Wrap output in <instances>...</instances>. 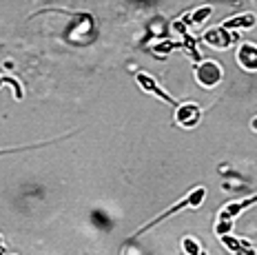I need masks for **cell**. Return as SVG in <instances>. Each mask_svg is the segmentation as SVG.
Returning a JSON list of instances; mask_svg holds the SVG:
<instances>
[{"label": "cell", "instance_id": "1", "mask_svg": "<svg viewBox=\"0 0 257 255\" xmlns=\"http://www.w3.org/2000/svg\"><path fill=\"white\" fill-rule=\"evenodd\" d=\"M206 200V187H193L189 193L184 195L180 202H175L171 209H167L164 213H160L158 217H153L149 224H144V226H140V231L136 233L133 237H138V235H142V233H147L149 228H153L155 224H160L162 220H167V217H171V215H175V213H180V211H184V209H197V206H202V202Z\"/></svg>", "mask_w": 257, "mask_h": 255}, {"label": "cell", "instance_id": "2", "mask_svg": "<svg viewBox=\"0 0 257 255\" xmlns=\"http://www.w3.org/2000/svg\"><path fill=\"white\" fill-rule=\"evenodd\" d=\"M257 204V195L253 198H246V200H231L219 209V215H217V224H215V233L217 235H224V233H231L233 231V222L235 217L242 215L244 209Z\"/></svg>", "mask_w": 257, "mask_h": 255}, {"label": "cell", "instance_id": "3", "mask_svg": "<svg viewBox=\"0 0 257 255\" xmlns=\"http://www.w3.org/2000/svg\"><path fill=\"white\" fill-rule=\"evenodd\" d=\"M224 80V67L215 60H200L195 67V82L202 89H215Z\"/></svg>", "mask_w": 257, "mask_h": 255}, {"label": "cell", "instance_id": "4", "mask_svg": "<svg viewBox=\"0 0 257 255\" xmlns=\"http://www.w3.org/2000/svg\"><path fill=\"white\" fill-rule=\"evenodd\" d=\"M173 120L182 129H193V126H197L202 120V107L197 102H178Z\"/></svg>", "mask_w": 257, "mask_h": 255}, {"label": "cell", "instance_id": "5", "mask_svg": "<svg viewBox=\"0 0 257 255\" xmlns=\"http://www.w3.org/2000/svg\"><path fill=\"white\" fill-rule=\"evenodd\" d=\"M136 82L140 84V89H142V91H147V93L155 95V98L164 100V102H169L171 107H178V100H175L171 93L164 91V89L158 84V80H155L153 76H149L147 71H138V73H136Z\"/></svg>", "mask_w": 257, "mask_h": 255}, {"label": "cell", "instance_id": "6", "mask_svg": "<svg viewBox=\"0 0 257 255\" xmlns=\"http://www.w3.org/2000/svg\"><path fill=\"white\" fill-rule=\"evenodd\" d=\"M235 38H237V34H231L226 27H211L206 31L204 36H202V40L206 42L211 49H219V51H224V49H228V47L235 42Z\"/></svg>", "mask_w": 257, "mask_h": 255}, {"label": "cell", "instance_id": "7", "mask_svg": "<svg viewBox=\"0 0 257 255\" xmlns=\"http://www.w3.org/2000/svg\"><path fill=\"white\" fill-rule=\"evenodd\" d=\"M235 60H237L242 71L257 73V45L255 42H242L235 49Z\"/></svg>", "mask_w": 257, "mask_h": 255}, {"label": "cell", "instance_id": "8", "mask_svg": "<svg viewBox=\"0 0 257 255\" xmlns=\"http://www.w3.org/2000/svg\"><path fill=\"white\" fill-rule=\"evenodd\" d=\"M219 240H222V244L228 248V251L237 253V255H257V251L253 246H250L246 240H237L235 235H231V233H224V235H217Z\"/></svg>", "mask_w": 257, "mask_h": 255}, {"label": "cell", "instance_id": "9", "mask_svg": "<svg viewBox=\"0 0 257 255\" xmlns=\"http://www.w3.org/2000/svg\"><path fill=\"white\" fill-rule=\"evenodd\" d=\"M255 25V16L253 14H242V16H235V18L226 20L222 27L226 29H250Z\"/></svg>", "mask_w": 257, "mask_h": 255}, {"label": "cell", "instance_id": "10", "mask_svg": "<svg viewBox=\"0 0 257 255\" xmlns=\"http://www.w3.org/2000/svg\"><path fill=\"white\" fill-rule=\"evenodd\" d=\"M182 248H184V253H186V255H204V253H202L200 242H197L193 235L182 237Z\"/></svg>", "mask_w": 257, "mask_h": 255}, {"label": "cell", "instance_id": "11", "mask_svg": "<svg viewBox=\"0 0 257 255\" xmlns=\"http://www.w3.org/2000/svg\"><path fill=\"white\" fill-rule=\"evenodd\" d=\"M213 14V5H204V7H200V9H195L191 16V23L193 25H202L204 20H208V16Z\"/></svg>", "mask_w": 257, "mask_h": 255}, {"label": "cell", "instance_id": "12", "mask_svg": "<svg viewBox=\"0 0 257 255\" xmlns=\"http://www.w3.org/2000/svg\"><path fill=\"white\" fill-rule=\"evenodd\" d=\"M3 84H12L16 100H23V89H20V82H16L14 78H0V87H3Z\"/></svg>", "mask_w": 257, "mask_h": 255}, {"label": "cell", "instance_id": "13", "mask_svg": "<svg viewBox=\"0 0 257 255\" xmlns=\"http://www.w3.org/2000/svg\"><path fill=\"white\" fill-rule=\"evenodd\" d=\"M250 129H253V131H257V115H255L253 120H250Z\"/></svg>", "mask_w": 257, "mask_h": 255}, {"label": "cell", "instance_id": "14", "mask_svg": "<svg viewBox=\"0 0 257 255\" xmlns=\"http://www.w3.org/2000/svg\"><path fill=\"white\" fill-rule=\"evenodd\" d=\"M0 255H3V244H0Z\"/></svg>", "mask_w": 257, "mask_h": 255}]
</instances>
